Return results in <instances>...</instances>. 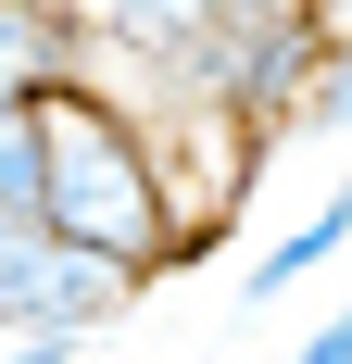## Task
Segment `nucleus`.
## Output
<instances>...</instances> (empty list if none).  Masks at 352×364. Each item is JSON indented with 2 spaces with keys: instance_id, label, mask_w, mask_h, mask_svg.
<instances>
[{
  "instance_id": "obj_2",
  "label": "nucleus",
  "mask_w": 352,
  "mask_h": 364,
  "mask_svg": "<svg viewBox=\"0 0 352 364\" xmlns=\"http://www.w3.org/2000/svg\"><path fill=\"white\" fill-rule=\"evenodd\" d=\"M139 264L113 252H76V239H51L38 214H13L0 201V339L13 327H63V339H113L126 314H139Z\"/></svg>"
},
{
  "instance_id": "obj_7",
  "label": "nucleus",
  "mask_w": 352,
  "mask_h": 364,
  "mask_svg": "<svg viewBox=\"0 0 352 364\" xmlns=\"http://www.w3.org/2000/svg\"><path fill=\"white\" fill-rule=\"evenodd\" d=\"M101 352V339H63V327H13L0 339V364H88Z\"/></svg>"
},
{
  "instance_id": "obj_9",
  "label": "nucleus",
  "mask_w": 352,
  "mask_h": 364,
  "mask_svg": "<svg viewBox=\"0 0 352 364\" xmlns=\"http://www.w3.org/2000/svg\"><path fill=\"white\" fill-rule=\"evenodd\" d=\"M327 13H352V0H327Z\"/></svg>"
},
{
  "instance_id": "obj_5",
  "label": "nucleus",
  "mask_w": 352,
  "mask_h": 364,
  "mask_svg": "<svg viewBox=\"0 0 352 364\" xmlns=\"http://www.w3.org/2000/svg\"><path fill=\"white\" fill-rule=\"evenodd\" d=\"M289 139H352V38H327V63H315V88L289 101Z\"/></svg>"
},
{
  "instance_id": "obj_3",
  "label": "nucleus",
  "mask_w": 352,
  "mask_h": 364,
  "mask_svg": "<svg viewBox=\"0 0 352 364\" xmlns=\"http://www.w3.org/2000/svg\"><path fill=\"white\" fill-rule=\"evenodd\" d=\"M340 239H352V188H327L289 239H264V252H252V277H239V327H264L302 277H327V264H340Z\"/></svg>"
},
{
  "instance_id": "obj_6",
  "label": "nucleus",
  "mask_w": 352,
  "mask_h": 364,
  "mask_svg": "<svg viewBox=\"0 0 352 364\" xmlns=\"http://www.w3.org/2000/svg\"><path fill=\"white\" fill-rule=\"evenodd\" d=\"M0 201L38 214V101H0Z\"/></svg>"
},
{
  "instance_id": "obj_1",
  "label": "nucleus",
  "mask_w": 352,
  "mask_h": 364,
  "mask_svg": "<svg viewBox=\"0 0 352 364\" xmlns=\"http://www.w3.org/2000/svg\"><path fill=\"white\" fill-rule=\"evenodd\" d=\"M38 226L76 239V252L139 264V277H164V264H176V201H164V176H151L139 113L113 101L101 75L38 88Z\"/></svg>"
},
{
  "instance_id": "obj_8",
  "label": "nucleus",
  "mask_w": 352,
  "mask_h": 364,
  "mask_svg": "<svg viewBox=\"0 0 352 364\" xmlns=\"http://www.w3.org/2000/svg\"><path fill=\"white\" fill-rule=\"evenodd\" d=\"M289 364H352V301H340V314H315V327H302V352H289Z\"/></svg>"
},
{
  "instance_id": "obj_4",
  "label": "nucleus",
  "mask_w": 352,
  "mask_h": 364,
  "mask_svg": "<svg viewBox=\"0 0 352 364\" xmlns=\"http://www.w3.org/2000/svg\"><path fill=\"white\" fill-rule=\"evenodd\" d=\"M63 75H88V38L63 26V0H0V101H38Z\"/></svg>"
}]
</instances>
